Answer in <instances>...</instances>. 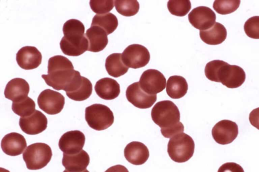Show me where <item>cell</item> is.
<instances>
[{"mask_svg":"<svg viewBox=\"0 0 259 172\" xmlns=\"http://www.w3.org/2000/svg\"><path fill=\"white\" fill-rule=\"evenodd\" d=\"M80 76V73L74 70L71 62L61 55L49 59L48 74L41 75L48 85L55 90H63L66 92L74 88Z\"/></svg>","mask_w":259,"mask_h":172,"instance_id":"obj_1","label":"cell"},{"mask_svg":"<svg viewBox=\"0 0 259 172\" xmlns=\"http://www.w3.org/2000/svg\"><path fill=\"white\" fill-rule=\"evenodd\" d=\"M151 115L154 123L161 128V133L165 138H171L184 130L183 124L180 122L179 108L170 100L157 102L151 110Z\"/></svg>","mask_w":259,"mask_h":172,"instance_id":"obj_2","label":"cell"},{"mask_svg":"<svg viewBox=\"0 0 259 172\" xmlns=\"http://www.w3.org/2000/svg\"><path fill=\"white\" fill-rule=\"evenodd\" d=\"M204 72L208 80L221 82L229 88L240 87L246 78L245 73L240 67L231 65L222 60H213L207 63Z\"/></svg>","mask_w":259,"mask_h":172,"instance_id":"obj_3","label":"cell"},{"mask_svg":"<svg viewBox=\"0 0 259 172\" xmlns=\"http://www.w3.org/2000/svg\"><path fill=\"white\" fill-rule=\"evenodd\" d=\"M83 23L76 19L67 20L63 25L60 45L63 53L69 56H79L88 49V40L84 34Z\"/></svg>","mask_w":259,"mask_h":172,"instance_id":"obj_4","label":"cell"},{"mask_svg":"<svg viewBox=\"0 0 259 172\" xmlns=\"http://www.w3.org/2000/svg\"><path fill=\"white\" fill-rule=\"evenodd\" d=\"M194 148L195 143L192 137L181 133L170 138L167 144V153L173 161L182 163L192 157Z\"/></svg>","mask_w":259,"mask_h":172,"instance_id":"obj_5","label":"cell"},{"mask_svg":"<svg viewBox=\"0 0 259 172\" xmlns=\"http://www.w3.org/2000/svg\"><path fill=\"white\" fill-rule=\"evenodd\" d=\"M52 156L51 147L44 143H35L29 145L23 153L26 167L30 170L40 169L46 166Z\"/></svg>","mask_w":259,"mask_h":172,"instance_id":"obj_6","label":"cell"},{"mask_svg":"<svg viewBox=\"0 0 259 172\" xmlns=\"http://www.w3.org/2000/svg\"><path fill=\"white\" fill-rule=\"evenodd\" d=\"M85 119L91 128L101 131L108 128L113 124L114 115L107 106L95 103L86 107Z\"/></svg>","mask_w":259,"mask_h":172,"instance_id":"obj_7","label":"cell"},{"mask_svg":"<svg viewBox=\"0 0 259 172\" xmlns=\"http://www.w3.org/2000/svg\"><path fill=\"white\" fill-rule=\"evenodd\" d=\"M122 60L128 68L138 69L144 67L149 63L150 55L148 49L139 44L128 45L122 53Z\"/></svg>","mask_w":259,"mask_h":172,"instance_id":"obj_8","label":"cell"},{"mask_svg":"<svg viewBox=\"0 0 259 172\" xmlns=\"http://www.w3.org/2000/svg\"><path fill=\"white\" fill-rule=\"evenodd\" d=\"M37 103L39 107L47 114H56L63 109L65 98L60 93L47 89L39 94Z\"/></svg>","mask_w":259,"mask_h":172,"instance_id":"obj_9","label":"cell"},{"mask_svg":"<svg viewBox=\"0 0 259 172\" xmlns=\"http://www.w3.org/2000/svg\"><path fill=\"white\" fill-rule=\"evenodd\" d=\"M139 84L142 89L150 95H156L162 91L166 86L164 75L155 69H148L142 74Z\"/></svg>","mask_w":259,"mask_h":172,"instance_id":"obj_10","label":"cell"},{"mask_svg":"<svg viewBox=\"0 0 259 172\" xmlns=\"http://www.w3.org/2000/svg\"><path fill=\"white\" fill-rule=\"evenodd\" d=\"M211 134L217 143L221 145L228 144L232 142L237 137L238 126L234 122L223 120L218 122L213 126Z\"/></svg>","mask_w":259,"mask_h":172,"instance_id":"obj_11","label":"cell"},{"mask_svg":"<svg viewBox=\"0 0 259 172\" xmlns=\"http://www.w3.org/2000/svg\"><path fill=\"white\" fill-rule=\"evenodd\" d=\"M188 20L194 27L203 31L209 29L214 24L216 15L210 8L200 6L193 9L188 14Z\"/></svg>","mask_w":259,"mask_h":172,"instance_id":"obj_12","label":"cell"},{"mask_svg":"<svg viewBox=\"0 0 259 172\" xmlns=\"http://www.w3.org/2000/svg\"><path fill=\"white\" fill-rule=\"evenodd\" d=\"M125 95L130 103L141 109L151 107L157 100V95L146 93L141 88L139 82L130 85L126 90Z\"/></svg>","mask_w":259,"mask_h":172,"instance_id":"obj_13","label":"cell"},{"mask_svg":"<svg viewBox=\"0 0 259 172\" xmlns=\"http://www.w3.org/2000/svg\"><path fill=\"white\" fill-rule=\"evenodd\" d=\"M48 124L46 116L35 110L31 114L19 119V126L22 131L28 135L38 134L45 131Z\"/></svg>","mask_w":259,"mask_h":172,"instance_id":"obj_14","label":"cell"},{"mask_svg":"<svg viewBox=\"0 0 259 172\" xmlns=\"http://www.w3.org/2000/svg\"><path fill=\"white\" fill-rule=\"evenodd\" d=\"M85 136L78 130L65 133L59 141L60 149L66 154H75L80 151L85 143Z\"/></svg>","mask_w":259,"mask_h":172,"instance_id":"obj_15","label":"cell"},{"mask_svg":"<svg viewBox=\"0 0 259 172\" xmlns=\"http://www.w3.org/2000/svg\"><path fill=\"white\" fill-rule=\"evenodd\" d=\"M42 55L34 46H26L20 48L16 54V61L19 66L24 70H32L41 64Z\"/></svg>","mask_w":259,"mask_h":172,"instance_id":"obj_16","label":"cell"},{"mask_svg":"<svg viewBox=\"0 0 259 172\" xmlns=\"http://www.w3.org/2000/svg\"><path fill=\"white\" fill-rule=\"evenodd\" d=\"M26 146L27 143L24 137L16 132L6 135L1 142L3 152L10 156H15L21 154Z\"/></svg>","mask_w":259,"mask_h":172,"instance_id":"obj_17","label":"cell"},{"mask_svg":"<svg viewBox=\"0 0 259 172\" xmlns=\"http://www.w3.org/2000/svg\"><path fill=\"white\" fill-rule=\"evenodd\" d=\"M124 155L130 163L134 165H142L148 160L149 151L147 146L142 142L133 141L125 146Z\"/></svg>","mask_w":259,"mask_h":172,"instance_id":"obj_18","label":"cell"},{"mask_svg":"<svg viewBox=\"0 0 259 172\" xmlns=\"http://www.w3.org/2000/svg\"><path fill=\"white\" fill-rule=\"evenodd\" d=\"M62 164L70 172H81L86 169L90 163V156L88 153L81 150L75 154L63 153Z\"/></svg>","mask_w":259,"mask_h":172,"instance_id":"obj_19","label":"cell"},{"mask_svg":"<svg viewBox=\"0 0 259 172\" xmlns=\"http://www.w3.org/2000/svg\"><path fill=\"white\" fill-rule=\"evenodd\" d=\"M29 92V85L27 82L20 78L11 80L6 85L4 95L6 98L13 102L27 97Z\"/></svg>","mask_w":259,"mask_h":172,"instance_id":"obj_20","label":"cell"},{"mask_svg":"<svg viewBox=\"0 0 259 172\" xmlns=\"http://www.w3.org/2000/svg\"><path fill=\"white\" fill-rule=\"evenodd\" d=\"M107 35L102 28L97 26H92L87 29L85 36L89 43L88 50L96 52L103 50L108 44Z\"/></svg>","mask_w":259,"mask_h":172,"instance_id":"obj_21","label":"cell"},{"mask_svg":"<svg viewBox=\"0 0 259 172\" xmlns=\"http://www.w3.org/2000/svg\"><path fill=\"white\" fill-rule=\"evenodd\" d=\"M97 94L105 100H112L119 95L120 85L114 79L103 78L98 80L95 86Z\"/></svg>","mask_w":259,"mask_h":172,"instance_id":"obj_22","label":"cell"},{"mask_svg":"<svg viewBox=\"0 0 259 172\" xmlns=\"http://www.w3.org/2000/svg\"><path fill=\"white\" fill-rule=\"evenodd\" d=\"M201 39L209 45H218L225 41L227 37V30L225 26L219 22H215L209 29L200 31Z\"/></svg>","mask_w":259,"mask_h":172,"instance_id":"obj_23","label":"cell"},{"mask_svg":"<svg viewBox=\"0 0 259 172\" xmlns=\"http://www.w3.org/2000/svg\"><path fill=\"white\" fill-rule=\"evenodd\" d=\"M188 85L186 80L182 76L174 75L167 80L166 91L172 99H179L187 92Z\"/></svg>","mask_w":259,"mask_h":172,"instance_id":"obj_24","label":"cell"},{"mask_svg":"<svg viewBox=\"0 0 259 172\" xmlns=\"http://www.w3.org/2000/svg\"><path fill=\"white\" fill-rule=\"evenodd\" d=\"M122 53H113L110 54L105 61V68L108 74L113 77L118 78L125 74L128 67L123 63Z\"/></svg>","mask_w":259,"mask_h":172,"instance_id":"obj_25","label":"cell"},{"mask_svg":"<svg viewBox=\"0 0 259 172\" xmlns=\"http://www.w3.org/2000/svg\"><path fill=\"white\" fill-rule=\"evenodd\" d=\"M117 17L111 13L96 15L92 19L91 26H97L102 28L107 34L113 32L118 26Z\"/></svg>","mask_w":259,"mask_h":172,"instance_id":"obj_26","label":"cell"},{"mask_svg":"<svg viewBox=\"0 0 259 172\" xmlns=\"http://www.w3.org/2000/svg\"><path fill=\"white\" fill-rule=\"evenodd\" d=\"M92 84L87 78L82 76L81 81L76 88L73 91L66 93L67 96L75 101L86 100L92 93Z\"/></svg>","mask_w":259,"mask_h":172,"instance_id":"obj_27","label":"cell"},{"mask_svg":"<svg viewBox=\"0 0 259 172\" xmlns=\"http://www.w3.org/2000/svg\"><path fill=\"white\" fill-rule=\"evenodd\" d=\"M35 108L34 101L28 96L18 101L13 102L12 105L13 112L21 117L31 114L35 110Z\"/></svg>","mask_w":259,"mask_h":172,"instance_id":"obj_28","label":"cell"},{"mask_svg":"<svg viewBox=\"0 0 259 172\" xmlns=\"http://www.w3.org/2000/svg\"><path fill=\"white\" fill-rule=\"evenodd\" d=\"M114 5L117 12L126 17H131L138 13L140 5L136 0H116Z\"/></svg>","mask_w":259,"mask_h":172,"instance_id":"obj_29","label":"cell"},{"mask_svg":"<svg viewBox=\"0 0 259 172\" xmlns=\"http://www.w3.org/2000/svg\"><path fill=\"white\" fill-rule=\"evenodd\" d=\"M167 8L172 15L183 17L188 13L191 4L189 0H170L167 3Z\"/></svg>","mask_w":259,"mask_h":172,"instance_id":"obj_30","label":"cell"},{"mask_svg":"<svg viewBox=\"0 0 259 172\" xmlns=\"http://www.w3.org/2000/svg\"><path fill=\"white\" fill-rule=\"evenodd\" d=\"M240 1H215L213 4L214 10L221 15L231 14L235 11L239 7Z\"/></svg>","mask_w":259,"mask_h":172,"instance_id":"obj_31","label":"cell"},{"mask_svg":"<svg viewBox=\"0 0 259 172\" xmlns=\"http://www.w3.org/2000/svg\"><path fill=\"white\" fill-rule=\"evenodd\" d=\"M114 2L112 0H91L90 2V5L94 13L101 15L112 10Z\"/></svg>","mask_w":259,"mask_h":172,"instance_id":"obj_32","label":"cell"},{"mask_svg":"<svg viewBox=\"0 0 259 172\" xmlns=\"http://www.w3.org/2000/svg\"><path fill=\"white\" fill-rule=\"evenodd\" d=\"M245 33L250 38L259 39V16L249 18L244 25Z\"/></svg>","mask_w":259,"mask_h":172,"instance_id":"obj_33","label":"cell"},{"mask_svg":"<svg viewBox=\"0 0 259 172\" xmlns=\"http://www.w3.org/2000/svg\"><path fill=\"white\" fill-rule=\"evenodd\" d=\"M218 172H244L239 164L235 162H226L222 164Z\"/></svg>","mask_w":259,"mask_h":172,"instance_id":"obj_34","label":"cell"},{"mask_svg":"<svg viewBox=\"0 0 259 172\" xmlns=\"http://www.w3.org/2000/svg\"><path fill=\"white\" fill-rule=\"evenodd\" d=\"M249 120L252 126L259 130V107L253 109L250 112Z\"/></svg>","mask_w":259,"mask_h":172,"instance_id":"obj_35","label":"cell"},{"mask_svg":"<svg viewBox=\"0 0 259 172\" xmlns=\"http://www.w3.org/2000/svg\"><path fill=\"white\" fill-rule=\"evenodd\" d=\"M105 172H129L128 169L123 165L117 164L108 168Z\"/></svg>","mask_w":259,"mask_h":172,"instance_id":"obj_36","label":"cell"},{"mask_svg":"<svg viewBox=\"0 0 259 172\" xmlns=\"http://www.w3.org/2000/svg\"><path fill=\"white\" fill-rule=\"evenodd\" d=\"M0 169L1 172H10L9 170L2 167Z\"/></svg>","mask_w":259,"mask_h":172,"instance_id":"obj_37","label":"cell"},{"mask_svg":"<svg viewBox=\"0 0 259 172\" xmlns=\"http://www.w3.org/2000/svg\"><path fill=\"white\" fill-rule=\"evenodd\" d=\"M63 172H70V171L65 169V170L63 171ZM81 172H89V171L87 169H85L84 170H83V171H81Z\"/></svg>","mask_w":259,"mask_h":172,"instance_id":"obj_38","label":"cell"}]
</instances>
